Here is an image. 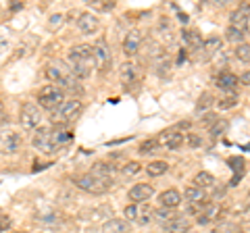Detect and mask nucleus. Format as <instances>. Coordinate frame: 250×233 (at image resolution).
Segmentation results:
<instances>
[{
  "label": "nucleus",
  "instance_id": "nucleus-1",
  "mask_svg": "<svg viewBox=\"0 0 250 233\" xmlns=\"http://www.w3.org/2000/svg\"><path fill=\"white\" fill-rule=\"evenodd\" d=\"M67 67L71 69V73L77 79H88L92 71L96 69L92 57V46L90 44H77L73 46L67 54Z\"/></svg>",
  "mask_w": 250,
  "mask_h": 233
},
{
  "label": "nucleus",
  "instance_id": "nucleus-2",
  "mask_svg": "<svg viewBox=\"0 0 250 233\" xmlns=\"http://www.w3.org/2000/svg\"><path fill=\"white\" fill-rule=\"evenodd\" d=\"M46 77L52 81V85H57V88H61L62 92H71V94H77L82 96L83 94V88L80 79L71 73V69H69L65 63H50L48 67H46Z\"/></svg>",
  "mask_w": 250,
  "mask_h": 233
},
{
  "label": "nucleus",
  "instance_id": "nucleus-3",
  "mask_svg": "<svg viewBox=\"0 0 250 233\" xmlns=\"http://www.w3.org/2000/svg\"><path fill=\"white\" fill-rule=\"evenodd\" d=\"M73 185L85 194H92V196H103V194H106L113 188V181L98 179V177H94L92 173H82V175L73 177Z\"/></svg>",
  "mask_w": 250,
  "mask_h": 233
},
{
  "label": "nucleus",
  "instance_id": "nucleus-4",
  "mask_svg": "<svg viewBox=\"0 0 250 233\" xmlns=\"http://www.w3.org/2000/svg\"><path fill=\"white\" fill-rule=\"evenodd\" d=\"M80 113H82V100L80 98H67L65 102L52 113V123L59 127L69 125V123H73L77 116H80Z\"/></svg>",
  "mask_w": 250,
  "mask_h": 233
},
{
  "label": "nucleus",
  "instance_id": "nucleus-5",
  "mask_svg": "<svg viewBox=\"0 0 250 233\" xmlns=\"http://www.w3.org/2000/svg\"><path fill=\"white\" fill-rule=\"evenodd\" d=\"M123 219L127 223H138L146 227V225H150L154 221V208L150 204H146V202H136V204L125 206Z\"/></svg>",
  "mask_w": 250,
  "mask_h": 233
},
{
  "label": "nucleus",
  "instance_id": "nucleus-6",
  "mask_svg": "<svg viewBox=\"0 0 250 233\" xmlns=\"http://www.w3.org/2000/svg\"><path fill=\"white\" fill-rule=\"evenodd\" d=\"M65 100H67V94L61 88H57V85H44V88L38 92V106H42L50 113L57 111Z\"/></svg>",
  "mask_w": 250,
  "mask_h": 233
},
{
  "label": "nucleus",
  "instance_id": "nucleus-7",
  "mask_svg": "<svg viewBox=\"0 0 250 233\" xmlns=\"http://www.w3.org/2000/svg\"><path fill=\"white\" fill-rule=\"evenodd\" d=\"M92 57H94V65L100 73H106L111 71L113 67V52H111V46L104 38H98L96 42L92 44Z\"/></svg>",
  "mask_w": 250,
  "mask_h": 233
},
{
  "label": "nucleus",
  "instance_id": "nucleus-8",
  "mask_svg": "<svg viewBox=\"0 0 250 233\" xmlns=\"http://www.w3.org/2000/svg\"><path fill=\"white\" fill-rule=\"evenodd\" d=\"M19 123L25 131H36L38 127L42 125V111L40 106L25 102L21 104V111H19Z\"/></svg>",
  "mask_w": 250,
  "mask_h": 233
},
{
  "label": "nucleus",
  "instance_id": "nucleus-9",
  "mask_svg": "<svg viewBox=\"0 0 250 233\" xmlns=\"http://www.w3.org/2000/svg\"><path fill=\"white\" fill-rule=\"evenodd\" d=\"M184 139H186V134H182L177 127H171V129L161 131L159 137H156V142H159L161 148H165L169 152H175L184 146Z\"/></svg>",
  "mask_w": 250,
  "mask_h": 233
},
{
  "label": "nucleus",
  "instance_id": "nucleus-10",
  "mask_svg": "<svg viewBox=\"0 0 250 233\" xmlns=\"http://www.w3.org/2000/svg\"><path fill=\"white\" fill-rule=\"evenodd\" d=\"M119 77H121V83L129 88V85H138L140 81H142L144 79V73H142V67H140L136 60H127V63L121 65Z\"/></svg>",
  "mask_w": 250,
  "mask_h": 233
},
{
  "label": "nucleus",
  "instance_id": "nucleus-11",
  "mask_svg": "<svg viewBox=\"0 0 250 233\" xmlns=\"http://www.w3.org/2000/svg\"><path fill=\"white\" fill-rule=\"evenodd\" d=\"M80 219H83L85 223H106L108 219H113V208L111 206H94V208H85L80 213Z\"/></svg>",
  "mask_w": 250,
  "mask_h": 233
},
{
  "label": "nucleus",
  "instance_id": "nucleus-12",
  "mask_svg": "<svg viewBox=\"0 0 250 233\" xmlns=\"http://www.w3.org/2000/svg\"><path fill=\"white\" fill-rule=\"evenodd\" d=\"M23 139L17 131H2L0 134V154H17L21 150Z\"/></svg>",
  "mask_w": 250,
  "mask_h": 233
},
{
  "label": "nucleus",
  "instance_id": "nucleus-13",
  "mask_svg": "<svg viewBox=\"0 0 250 233\" xmlns=\"http://www.w3.org/2000/svg\"><path fill=\"white\" fill-rule=\"evenodd\" d=\"M142 42H144V36L142 32H138V29H131V32L125 34L123 38V54L125 57H136V54L140 52V48H142Z\"/></svg>",
  "mask_w": 250,
  "mask_h": 233
},
{
  "label": "nucleus",
  "instance_id": "nucleus-14",
  "mask_svg": "<svg viewBox=\"0 0 250 233\" xmlns=\"http://www.w3.org/2000/svg\"><path fill=\"white\" fill-rule=\"evenodd\" d=\"M50 127H44L40 125L36 131H34V136H31V146H34L36 150H40V152H50L54 150L52 148V144H50Z\"/></svg>",
  "mask_w": 250,
  "mask_h": 233
},
{
  "label": "nucleus",
  "instance_id": "nucleus-15",
  "mask_svg": "<svg viewBox=\"0 0 250 233\" xmlns=\"http://www.w3.org/2000/svg\"><path fill=\"white\" fill-rule=\"evenodd\" d=\"M98 27H100V21L98 17L94 13H80L77 15V29L83 34V36H92V34H96L98 32Z\"/></svg>",
  "mask_w": 250,
  "mask_h": 233
},
{
  "label": "nucleus",
  "instance_id": "nucleus-16",
  "mask_svg": "<svg viewBox=\"0 0 250 233\" xmlns=\"http://www.w3.org/2000/svg\"><path fill=\"white\" fill-rule=\"evenodd\" d=\"M202 38L200 34L196 32V29H184L182 32V46H184V52H200L202 50Z\"/></svg>",
  "mask_w": 250,
  "mask_h": 233
},
{
  "label": "nucleus",
  "instance_id": "nucleus-17",
  "mask_svg": "<svg viewBox=\"0 0 250 233\" xmlns=\"http://www.w3.org/2000/svg\"><path fill=\"white\" fill-rule=\"evenodd\" d=\"M154 196V188L150 183H136V185H131L129 192H127V198L134 202H148Z\"/></svg>",
  "mask_w": 250,
  "mask_h": 233
},
{
  "label": "nucleus",
  "instance_id": "nucleus-18",
  "mask_svg": "<svg viewBox=\"0 0 250 233\" xmlns=\"http://www.w3.org/2000/svg\"><path fill=\"white\" fill-rule=\"evenodd\" d=\"M36 221L46 225V227H59V225L65 223L62 214L59 211H54V208H42V211H38L36 213Z\"/></svg>",
  "mask_w": 250,
  "mask_h": 233
},
{
  "label": "nucleus",
  "instance_id": "nucleus-19",
  "mask_svg": "<svg viewBox=\"0 0 250 233\" xmlns=\"http://www.w3.org/2000/svg\"><path fill=\"white\" fill-rule=\"evenodd\" d=\"M184 202L182 198V192L179 190H165V192H161L159 194V206L161 208H171V211H177V206Z\"/></svg>",
  "mask_w": 250,
  "mask_h": 233
},
{
  "label": "nucleus",
  "instance_id": "nucleus-20",
  "mask_svg": "<svg viewBox=\"0 0 250 233\" xmlns=\"http://www.w3.org/2000/svg\"><path fill=\"white\" fill-rule=\"evenodd\" d=\"M223 48V38H219V36H208L205 42H202V58L205 60H210V58H215L219 52H221Z\"/></svg>",
  "mask_w": 250,
  "mask_h": 233
},
{
  "label": "nucleus",
  "instance_id": "nucleus-21",
  "mask_svg": "<svg viewBox=\"0 0 250 233\" xmlns=\"http://www.w3.org/2000/svg\"><path fill=\"white\" fill-rule=\"evenodd\" d=\"M215 83H217L219 90L225 92V94H236V92H238V85H240L238 75H233V73H229V71L219 73V77H217Z\"/></svg>",
  "mask_w": 250,
  "mask_h": 233
},
{
  "label": "nucleus",
  "instance_id": "nucleus-22",
  "mask_svg": "<svg viewBox=\"0 0 250 233\" xmlns=\"http://www.w3.org/2000/svg\"><path fill=\"white\" fill-rule=\"evenodd\" d=\"M88 173H92L94 177H98V179L113 181V177H115V173H117V167H115V165H111V162L98 160V162H94L92 169L88 171Z\"/></svg>",
  "mask_w": 250,
  "mask_h": 233
},
{
  "label": "nucleus",
  "instance_id": "nucleus-23",
  "mask_svg": "<svg viewBox=\"0 0 250 233\" xmlns=\"http://www.w3.org/2000/svg\"><path fill=\"white\" fill-rule=\"evenodd\" d=\"M190 229H192V223L186 214H177L173 221L163 225V233H190Z\"/></svg>",
  "mask_w": 250,
  "mask_h": 233
},
{
  "label": "nucleus",
  "instance_id": "nucleus-24",
  "mask_svg": "<svg viewBox=\"0 0 250 233\" xmlns=\"http://www.w3.org/2000/svg\"><path fill=\"white\" fill-rule=\"evenodd\" d=\"M182 198L188 204H207V192L196 188V185H188L182 194Z\"/></svg>",
  "mask_w": 250,
  "mask_h": 233
},
{
  "label": "nucleus",
  "instance_id": "nucleus-25",
  "mask_svg": "<svg viewBox=\"0 0 250 233\" xmlns=\"http://www.w3.org/2000/svg\"><path fill=\"white\" fill-rule=\"evenodd\" d=\"M131 231V225L125 221V219H108L104 225H103V233H129Z\"/></svg>",
  "mask_w": 250,
  "mask_h": 233
},
{
  "label": "nucleus",
  "instance_id": "nucleus-26",
  "mask_svg": "<svg viewBox=\"0 0 250 233\" xmlns=\"http://www.w3.org/2000/svg\"><path fill=\"white\" fill-rule=\"evenodd\" d=\"M73 139V134L69 129H62V127H59V129H54V131H50V144H52V148H61V146H65V144H69Z\"/></svg>",
  "mask_w": 250,
  "mask_h": 233
},
{
  "label": "nucleus",
  "instance_id": "nucleus-27",
  "mask_svg": "<svg viewBox=\"0 0 250 233\" xmlns=\"http://www.w3.org/2000/svg\"><path fill=\"white\" fill-rule=\"evenodd\" d=\"M194 185L200 190H213L217 185V177L213 173H208V171H200V173H196V177H194Z\"/></svg>",
  "mask_w": 250,
  "mask_h": 233
},
{
  "label": "nucleus",
  "instance_id": "nucleus-28",
  "mask_svg": "<svg viewBox=\"0 0 250 233\" xmlns=\"http://www.w3.org/2000/svg\"><path fill=\"white\" fill-rule=\"evenodd\" d=\"M228 165L231 167L233 173H236L229 185H236L242 177H244V165H246V162H244V158H242V156H231V158H228Z\"/></svg>",
  "mask_w": 250,
  "mask_h": 233
},
{
  "label": "nucleus",
  "instance_id": "nucleus-29",
  "mask_svg": "<svg viewBox=\"0 0 250 233\" xmlns=\"http://www.w3.org/2000/svg\"><path fill=\"white\" fill-rule=\"evenodd\" d=\"M159 150H161V146L156 142V137H148L144 142H140V146H138L140 156H152V154H156Z\"/></svg>",
  "mask_w": 250,
  "mask_h": 233
},
{
  "label": "nucleus",
  "instance_id": "nucleus-30",
  "mask_svg": "<svg viewBox=\"0 0 250 233\" xmlns=\"http://www.w3.org/2000/svg\"><path fill=\"white\" fill-rule=\"evenodd\" d=\"M215 104V96L210 92H202L198 102H196V113L198 115H205V113H210V106Z\"/></svg>",
  "mask_w": 250,
  "mask_h": 233
},
{
  "label": "nucleus",
  "instance_id": "nucleus-31",
  "mask_svg": "<svg viewBox=\"0 0 250 233\" xmlns=\"http://www.w3.org/2000/svg\"><path fill=\"white\" fill-rule=\"evenodd\" d=\"M169 171V165L165 160H152L150 165L146 167V175L148 177H163Z\"/></svg>",
  "mask_w": 250,
  "mask_h": 233
},
{
  "label": "nucleus",
  "instance_id": "nucleus-32",
  "mask_svg": "<svg viewBox=\"0 0 250 233\" xmlns=\"http://www.w3.org/2000/svg\"><path fill=\"white\" fill-rule=\"evenodd\" d=\"M248 17H250V15H248L246 11H242L240 6H238V9L231 11V15H229V25H231V27H238V29H244Z\"/></svg>",
  "mask_w": 250,
  "mask_h": 233
},
{
  "label": "nucleus",
  "instance_id": "nucleus-33",
  "mask_svg": "<svg viewBox=\"0 0 250 233\" xmlns=\"http://www.w3.org/2000/svg\"><path fill=\"white\" fill-rule=\"evenodd\" d=\"M140 171H142V165H140L138 160H127L121 167V177H123V179H131V177H136Z\"/></svg>",
  "mask_w": 250,
  "mask_h": 233
},
{
  "label": "nucleus",
  "instance_id": "nucleus-34",
  "mask_svg": "<svg viewBox=\"0 0 250 233\" xmlns=\"http://www.w3.org/2000/svg\"><path fill=\"white\" fill-rule=\"evenodd\" d=\"M244 38H246V34H244V29H238V27H228L225 29V40L228 42H231V44H244Z\"/></svg>",
  "mask_w": 250,
  "mask_h": 233
},
{
  "label": "nucleus",
  "instance_id": "nucleus-35",
  "mask_svg": "<svg viewBox=\"0 0 250 233\" xmlns=\"http://www.w3.org/2000/svg\"><path fill=\"white\" fill-rule=\"evenodd\" d=\"M156 38H159L161 42H165V44H169L171 40H173V29H171V25L167 21L159 23V27H156Z\"/></svg>",
  "mask_w": 250,
  "mask_h": 233
},
{
  "label": "nucleus",
  "instance_id": "nucleus-36",
  "mask_svg": "<svg viewBox=\"0 0 250 233\" xmlns=\"http://www.w3.org/2000/svg\"><path fill=\"white\" fill-rule=\"evenodd\" d=\"M215 104H217L219 111H229V108L238 106V96H236V94H225L223 98L215 100Z\"/></svg>",
  "mask_w": 250,
  "mask_h": 233
},
{
  "label": "nucleus",
  "instance_id": "nucleus-37",
  "mask_svg": "<svg viewBox=\"0 0 250 233\" xmlns=\"http://www.w3.org/2000/svg\"><path fill=\"white\" fill-rule=\"evenodd\" d=\"M175 216H177V213L171 211V208H159V211H154V221L161 225H167L169 221H173Z\"/></svg>",
  "mask_w": 250,
  "mask_h": 233
},
{
  "label": "nucleus",
  "instance_id": "nucleus-38",
  "mask_svg": "<svg viewBox=\"0 0 250 233\" xmlns=\"http://www.w3.org/2000/svg\"><path fill=\"white\" fill-rule=\"evenodd\" d=\"M233 216H236L238 221L242 223H250V202L248 204H238V206H233Z\"/></svg>",
  "mask_w": 250,
  "mask_h": 233
},
{
  "label": "nucleus",
  "instance_id": "nucleus-39",
  "mask_svg": "<svg viewBox=\"0 0 250 233\" xmlns=\"http://www.w3.org/2000/svg\"><path fill=\"white\" fill-rule=\"evenodd\" d=\"M233 57H236L240 63H250V44L248 42L238 44L236 50H233Z\"/></svg>",
  "mask_w": 250,
  "mask_h": 233
},
{
  "label": "nucleus",
  "instance_id": "nucleus-40",
  "mask_svg": "<svg viewBox=\"0 0 250 233\" xmlns=\"http://www.w3.org/2000/svg\"><path fill=\"white\" fill-rule=\"evenodd\" d=\"M225 131H228V121H225V119H219L215 125L208 129V134H210V137H221Z\"/></svg>",
  "mask_w": 250,
  "mask_h": 233
},
{
  "label": "nucleus",
  "instance_id": "nucleus-41",
  "mask_svg": "<svg viewBox=\"0 0 250 233\" xmlns=\"http://www.w3.org/2000/svg\"><path fill=\"white\" fill-rule=\"evenodd\" d=\"M217 233H240V227L231 221H221L217 225Z\"/></svg>",
  "mask_w": 250,
  "mask_h": 233
},
{
  "label": "nucleus",
  "instance_id": "nucleus-42",
  "mask_svg": "<svg viewBox=\"0 0 250 233\" xmlns=\"http://www.w3.org/2000/svg\"><path fill=\"white\" fill-rule=\"evenodd\" d=\"M65 23V15L62 13H57V15H52V17L48 19V29L50 32H57V29Z\"/></svg>",
  "mask_w": 250,
  "mask_h": 233
},
{
  "label": "nucleus",
  "instance_id": "nucleus-43",
  "mask_svg": "<svg viewBox=\"0 0 250 233\" xmlns=\"http://www.w3.org/2000/svg\"><path fill=\"white\" fill-rule=\"evenodd\" d=\"M184 144H186V146H190V148H200V146L205 144V142H202V137L196 136V134H186Z\"/></svg>",
  "mask_w": 250,
  "mask_h": 233
},
{
  "label": "nucleus",
  "instance_id": "nucleus-44",
  "mask_svg": "<svg viewBox=\"0 0 250 233\" xmlns=\"http://www.w3.org/2000/svg\"><path fill=\"white\" fill-rule=\"evenodd\" d=\"M217 121H219V116H217L215 113H205V115L200 116V125H202V127H208V129L213 127Z\"/></svg>",
  "mask_w": 250,
  "mask_h": 233
},
{
  "label": "nucleus",
  "instance_id": "nucleus-45",
  "mask_svg": "<svg viewBox=\"0 0 250 233\" xmlns=\"http://www.w3.org/2000/svg\"><path fill=\"white\" fill-rule=\"evenodd\" d=\"M88 6L90 9H94V11H103V13H108V11H113L115 9V2H103V0H98V2H88Z\"/></svg>",
  "mask_w": 250,
  "mask_h": 233
},
{
  "label": "nucleus",
  "instance_id": "nucleus-46",
  "mask_svg": "<svg viewBox=\"0 0 250 233\" xmlns=\"http://www.w3.org/2000/svg\"><path fill=\"white\" fill-rule=\"evenodd\" d=\"M13 227V221H11V216L9 214H0V233H6V231H11Z\"/></svg>",
  "mask_w": 250,
  "mask_h": 233
},
{
  "label": "nucleus",
  "instance_id": "nucleus-47",
  "mask_svg": "<svg viewBox=\"0 0 250 233\" xmlns=\"http://www.w3.org/2000/svg\"><path fill=\"white\" fill-rule=\"evenodd\" d=\"M23 6H25V2H21V0H15V2H11L9 4V11H13V13H17V11H21Z\"/></svg>",
  "mask_w": 250,
  "mask_h": 233
},
{
  "label": "nucleus",
  "instance_id": "nucleus-48",
  "mask_svg": "<svg viewBox=\"0 0 250 233\" xmlns=\"http://www.w3.org/2000/svg\"><path fill=\"white\" fill-rule=\"evenodd\" d=\"M238 81H240V83H244V85H248V88H250V71H244V73H242V75L238 77Z\"/></svg>",
  "mask_w": 250,
  "mask_h": 233
},
{
  "label": "nucleus",
  "instance_id": "nucleus-49",
  "mask_svg": "<svg viewBox=\"0 0 250 233\" xmlns=\"http://www.w3.org/2000/svg\"><path fill=\"white\" fill-rule=\"evenodd\" d=\"M244 34H250V17H248V21H246V25H244Z\"/></svg>",
  "mask_w": 250,
  "mask_h": 233
},
{
  "label": "nucleus",
  "instance_id": "nucleus-50",
  "mask_svg": "<svg viewBox=\"0 0 250 233\" xmlns=\"http://www.w3.org/2000/svg\"><path fill=\"white\" fill-rule=\"evenodd\" d=\"M2 116H4V104L0 102V119H2Z\"/></svg>",
  "mask_w": 250,
  "mask_h": 233
},
{
  "label": "nucleus",
  "instance_id": "nucleus-51",
  "mask_svg": "<svg viewBox=\"0 0 250 233\" xmlns=\"http://www.w3.org/2000/svg\"><path fill=\"white\" fill-rule=\"evenodd\" d=\"M40 233H59V231H54V229H44V231H40Z\"/></svg>",
  "mask_w": 250,
  "mask_h": 233
},
{
  "label": "nucleus",
  "instance_id": "nucleus-52",
  "mask_svg": "<svg viewBox=\"0 0 250 233\" xmlns=\"http://www.w3.org/2000/svg\"><path fill=\"white\" fill-rule=\"evenodd\" d=\"M248 198H250V190H248Z\"/></svg>",
  "mask_w": 250,
  "mask_h": 233
},
{
  "label": "nucleus",
  "instance_id": "nucleus-53",
  "mask_svg": "<svg viewBox=\"0 0 250 233\" xmlns=\"http://www.w3.org/2000/svg\"><path fill=\"white\" fill-rule=\"evenodd\" d=\"M17 233H23V231H17Z\"/></svg>",
  "mask_w": 250,
  "mask_h": 233
}]
</instances>
